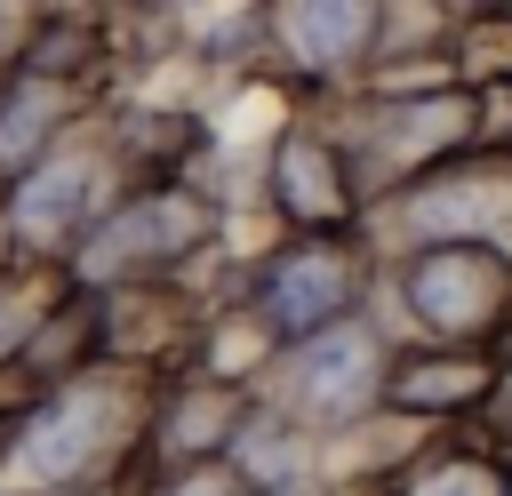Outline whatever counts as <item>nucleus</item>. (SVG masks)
Masks as SVG:
<instances>
[{
    "instance_id": "5",
    "label": "nucleus",
    "mask_w": 512,
    "mask_h": 496,
    "mask_svg": "<svg viewBox=\"0 0 512 496\" xmlns=\"http://www.w3.org/2000/svg\"><path fill=\"white\" fill-rule=\"evenodd\" d=\"M504 384V352H440V344H392V376H384V416L416 424V432H480L488 400Z\"/></svg>"
},
{
    "instance_id": "3",
    "label": "nucleus",
    "mask_w": 512,
    "mask_h": 496,
    "mask_svg": "<svg viewBox=\"0 0 512 496\" xmlns=\"http://www.w3.org/2000/svg\"><path fill=\"white\" fill-rule=\"evenodd\" d=\"M384 376H392V336L376 312L280 352L272 368V408L296 416L312 440H336V432H368L384 416Z\"/></svg>"
},
{
    "instance_id": "1",
    "label": "nucleus",
    "mask_w": 512,
    "mask_h": 496,
    "mask_svg": "<svg viewBox=\"0 0 512 496\" xmlns=\"http://www.w3.org/2000/svg\"><path fill=\"white\" fill-rule=\"evenodd\" d=\"M368 280H376V248L368 232H288L256 272L240 312L264 328L272 352H296L344 320L368 312Z\"/></svg>"
},
{
    "instance_id": "7",
    "label": "nucleus",
    "mask_w": 512,
    "mask_h": 496,
    "mask_svg": "<svg viewBox=\"0 0 512 496\" xmlns=\"http://www.w3.org/2000/svg\"><path fill=\"white\" fill-rule=\"evenodd\" d=\"M384 24L392 8L376 0H328V8H264V32L272 48L320 80V88H344V80H376V56H384Z\"/></svg>"
},
{
    "instance_id": "15",
    "label": "nucleus",
    "mask_w": 512,
    "mask_h": 496,
    "mask_svg": "<svg viewBox=\"0 0 512 496\" xmlns=\"http://www.w3.org/2000/svg\"><path fill=\"white\" fill-rule=\"evenodd\" d=\"M504 496H512V480H504Z\"/></svg>"
},
{
    "instance_id": "11",
    "label": "nucleus",
    "mask_w": 512,
    "mask_h": 496,
    "mask_svg": "<svg viewBox=\"0 0 512 496\" xmlns=\"http://www.w3.org/2000/svg\"><path fill=\"white\" fill-rule=\"evenodd\" d=\"M56 120H64V88L56 80H16L0 96V176H32V152L48 144Z\"/></svg>"
},
{
    "instance_id": "13",
    "label": "nucleus",
    "mask_w": 512,
    "mask_h": 496,
    "mask_svg": "<svg viewBox=\"0 0 512 496\" xmlns=\"http://www.w3.org/2000/svg\"><path fill=\"white\" fill-rule=\"evenodd\" d=\"M40 328V296H24V288H0V360L24 344Z\"/></svg>"
},
{
    "instance_id": "14",
    "label": "nucleus",
    "mask_w": 512,
    "mask_h": 496,
    "mask_svg": "<svg viewBox=\"0 0 512 496\" xmlns=\"http://www.w3.org/2000/svg\"><path fill=\"white\" fill-rule=\"evenodd\" d=\"M480 432H488V448H496V456L512 464V352H504V384H496V400H488Z\"/></svg>"
},
{
    "instance_id": "10",
    "label": "nucleus",
    "mask_w": 512,
    "mask_h": 496,
    "mask_svg": "<svg viewBox=\"0 0 512 496\" xmlns=\"http://www.w3.org/2000/svg\"><path fill=\"white\" fill-rule=\"evenodd\" d=\"M96 416H104V408H96V384H80V392L48 400V408L32 416V432H24V472H32L40 488L80 480V472H88V456H96V440H104V424H96Z\"/></svg>"
},
{
    "instance_id": "4",
    "label": "nucleus",
    "mask_w": 512,
    "mask_h": 496,
    "mask_svg": "<svg viewBox=\"0 0 512 496\" xmlns=\"http://www.w3.org/2000/svg\"><path fill=\"white\" fill-rule=\"evenodd\" d=\"M264 192H272V208H280L288 232H360L368 224L360 176H352V160H344V144H336L328 120H296L272 144Z\"/></svg>"
},
{
    "instance_id": "2",
    "label": "nucleus",
    "mask_w": 512,
    "mask_h": 496,
    "mask_svg": "<svg viewBox=\"0 0 512 496\" xmlns=\"http://www.w3.org/2000/svg\"><path fill=\"white\" fill-rule=\"evenodd\" d=\"M400 328L440 352H512V248H416L384 264Z\"/></svg>"
},
{
    "instance_id": "6",
    "label": "nucleus",
    "mask_w": 512,
    "mask_h": 496,
    "mask_svg": "<svg viewBox=\"0 0 512 496\" xmlns=\"http://www.w3.org/2000/svg\"><path fill=\"white\" fill-rule=\"evenodd\" d=\"M208 200L200 192H184V184H160V192H136V200H120L96 232H88V248H80V272L88 280H128V272H160V264H176V256H192L200 240H208Z\"/></svg>"
},
{
    "instance_id": "9",
    "label": "nucleus",
    "mask_w": 512,
    "mask_h": 496,
    "mask_svg": "<svg viewBox=\"0 0 512 496\" xmlns=\"http://www.w3.org/2000/svg\"><path fill=\"white\" fill-rule=\"evenodd\" d=\"M512 464L488 448V432H432L392 480L384 496H504Z\"/></svg>"
},
{
    "instance_id": "8",
    "label": "nucleus",
    "mask_w": 512,
    "mask_h": 496,
    "mask_svg": "<svg viewBox=\"0 0 512 496\" xmlns=\"http://www.w3.org/2000/svg\"><path fill=\"white\" fill-rule=\"evenodd\" d=\"M104 192V160L96 152H56V160H32V176L16 184V232L56 248L72 232H88V208Z\"/></svg>"
},
{
    "instance_id": "12",
    "label": "nucleus",
    "mask_w": 512,
    "mask_h": 496,
    "mask_svg": "<svg viewBox=\"0 0 512 496\" xmlns=\"http://www.w3.org/2000/svg\"><path fill=\"white\" fill-rule=\"evenodd\" d=\"M160 496H256V488H248L232 464H184V472H176Z\"/></svg>"
}]
</instances>
